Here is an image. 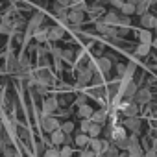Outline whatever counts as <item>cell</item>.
<instances>
[{
    "mask_svg": "<svg viewBox=\"0 0 157 157\" xmlns=\"http://www.w3.org/2000/svg\"><path fill=\"white\" fill-rule=\"evenodd\" d=\"M41 126H43V129H44L46 133H50V131H54L56 128H59L61 124H59V120H57V118H54L52 115L41 113Z\"/></svg>",
    "mask_w": 157,
    "mask_h": 157,
    "instance_id": "6da1fadb",
    "label": "cell"
},
{
    "mask_svg": "<svg viewBox=\"0 0 157 157\" xmlns=\"http://www.w3.org/2000/svg\"><path fill=\"white\" fill-rule=\"evenodd\" d=\"M128 139H129V144H128V155H131V157H139V155H142V150H140V142H139L137 133L129 135Z\"/></svg>",
    "mask_w": 157,
    "mask_h": 157,
    "instance_id": "7a4b0ae2",
    "label": "cell"
},
{
    "mask_svg": "<svg viewBox=\"0 0 157 157\" xmlns=\"http://www.w3.org/2000/svg\"><path fill=\"white\" fill-rule=\"evenodd\" d=\"M126 129H129L131 133H140V126H142V122H140V118H137V115L135 117H128L126 120H124V124H122Z\"/></svg>",
    "mask_w": 157,
    "mask_h": 157,
    "instance_id": "3957f363",
    "label": "cell"
},
{
    "mask_svg": "<svg viewBox=\"0 0 157 157\" xmlns=\"http://www.w3.org/2000/svg\"><path fill=\"white\" fill-rule=\"evenodd\" d=\"M67 21H68L70 24H74V26H80V24L85 21V17H83V11L70 10V11H68V15H67Z\"/></svg>",
    "mask_w": 157,
    "mask_h": 157,
    "instance_id": "277c9868",
    "label": "cell"
},
{
    "mask_svg": "<svg viewBox=\"0 0 157 157\" xmlns=\"http://www.w3.org/2000/svg\"><path fill=\"white\" fill-rule=\"evenodd\" d=\"M140 26L142 28H148V30L155 28L157 26V17L155 15H150V11H146L144 15H140Z\"/></svg>",
    "mask_w": 157,
    "mask_h": 157,
    "instance_id": "5b68a950",
    "label": "cell"
},
{
    "mask_svg": "<svg viewBox=\"0 0 157 157\" xmlns=\"http://www.w3.org/2000/svg\"><path fill=\"white\" fill-rule=\"evenodd\" d=\"M65 131L61 129V128H56L54 131H50V140H52V144H56V146H61V144H65Z\"/></svg>",
    "mask_w": 157,
    "mask_h": 157,
    "instance_id": "8992f818",
    "label": "cell"
},
{
    "mask_svg": "<svg viewBox=\"0 0 157 157\" xmlns=\"http://www.w3.org/2000/svg\"><path fill=\"white\" fill-rule=\"evenodd\" d=\"M57 107H59V102H57V98L50 96V98H46V100H44V104H43V113H46V115H52V113H54Z\"/></svg>",
    "mask_w": 157,
    "mask_h": 157,
    "instance_id": "52a82bcc",
    "label": "cell"
},
{
    "mask_svg": "<svg viewBox=\"0 0 157 157\" xmlns=\"http://www.w3.org/2000/svg\"><path fill=\"white\" fill-rule=\"evenodd\" d=\"M91 78H93V70H91V67L82 68L80 74H78V85H85V83H89V82H91Z\"/></svg>",
    "mask_w": 157,
    "mask_h": 157,
    "instance_id": "ba28073f",
    "label": "cell"
},
{
    "mask_svg": "<svg viewBox=\"0 0 157 157\" xmlns=\"http://www.w3.org/2000/svg\"><path fill=\"white\" fill-rule=\"evenodd\" d=\"M120 109L124 111L126 117H135V115L139 113V105H137V102H126V104L120 105Z\"/></svg>",
    "mask_w": 157,
    "mask_h": 157,
    "instance_id": "9c48e42d",
    "label": "cell"
},
{
    "mask_svg": "<svg viewBox=\"0 0 157 157\" xmlns=\"http://www.w3.org/2000/svg\"><path fill=\"white\" fill-rule=\"evenodd\" d=\"M150 98H151L150 89H137V93H135V102L137 104H148Z\"/></svg>",
    "mask_w": 157,
    "mask_h": 157,
    "instance_id": "30bf717a",
    "label": "cell"
},
{
    "mask_svg": "<svg viewBox=\"0 0 157 157\" xmlns=\"http://www.w3.org/2000/svg\"><path fill=\"white\" fill-rule=\"evenodd\" d=\"M93 122H98V124H105V120H107V109H100V111H93L91 113V117H89Z\"/></svg>",
    "mask_w": 157,
    "mask_h": 157,
    "instance_id": "8fae6325",
    "label": "cell"
},
{
    "mask_svg": "<svg viewBox=\"0 0 157 157\" xmlns=\"http://www.w3.org/2000/svg\"><path fill=\"white\" fill-rule=\"evenodd\" d=\"M63 35H65V30H63L61 26H52V28H48V39H50V41H59Z\"/></svg>",
    "mask_w": 157,
    "mask_h": 157,
    "instance_id": "7c38bea8",
    "label": "cell"
},
{
    "mask_svg": "<svg viewBox=\"0 0 157 157\" xmlns=\"http://www.w3.org/2000/svg\"><path fill=\"white\" fill-rule=\"evenodd\" d=\"M33 39L37 41V43H44L46 39H48V28H35L33 30Z\"/></svg>",
    "mask_w": 157,
    "mask_h": 157,
    "instance_id": "4fadbf2b",
    "label": "cell"
},
{
    "mask_svg": "<svg viewBox=\"0 0 157 157\" xmlns=\"http://www.w3.org/2000/svg\"><path fill=\"white\" fill-rule=\"evenodd\" d=\"M54 13L59 17L61 22H65V21H67V15H68V8H67V6H61V4L56 2V6H54Z\"/></svg>",
    "mask_w": 157,
    "mask_h": 157,
    "instance_id": "5bb4252c",
    "label": "cell"
},
{
    "mask_svg": "<svg viewBox=\"0 0 157 157\" xmlns=\"http://www.w3.org/2000/svg\"><path fill=\"white\" fill-rule=\"evenodd\" d=\"M135 93H137V85H135L133 82H126V87L120 91V94H124L126 98H133Z\"/></svg>",
    "mask_w": 157,
    "mask_h": 157,
    "instance_id": "9a60e30c",
    "label": "cell"
},
{
    "mask_svg": "<svg viewBox=\"0 0 157 157\" xmlns=\"http://www.w3.org/2000/svg\"><path fill=\"white\" fill-rule=\"evenodd\" d=\"M118 19H120V15L115 13V11H109V13L104 15V22L109 24V26H118Z\"/></svg>",
    "mask_w": 157,
    "mask_h": 157,
    "instance_id": "2e32d148",
    "label": "cell"
},
{
    "mask_svg": "<svg viewBox=\"0 0 157 157\" xmlns=\"http://www.w3.org/2000/svg\"><path fill=\"white\" fill-rule=\"evenodd\" d=\"M96 63H98V68H100L102 72H109V70H111V67H113V63H111V57H107V56L100 57Z\"/></svg>",
    "mask_w": 157,
    "mask_h": 157,
    "instance_id": "e0dca14e",
    "label": "cell"
},
{
    "mask_svg": "<svg viewBox=\"0 0 157 157\" xmlns=\"http://www.w3.org/2000/svg\"><path fill=\"white\" fill-rule=\"evenodd\" d=\"M122 137H128V129H126L124 126H117V128L111 129V139H113V140H118V139H122Z\"/></svg>",
    "mask_w": 157,
    "mask_h": 157,
    "instance_id": "ac0fdd59",
    "label": "cell"
},
{
    "mask_svg": "<svg viewBox=\"0 0 157 157\" xmlns=\"http://www.w3.org/2000/svg\"><path fill=\"white\" fill-rule=\"evenodd\" d=\"M91 148H93V151L96 153V155H102V140L98 139V137H89V142H87Z\"/></svg>",
    "mask_w": 157,
    "mask_h": 157,
    "instance_id": "d6986e66",
    "label": "cell"
},
{
    "mask_svg": "<svg viewBox=\"0 0 157 157\" xmlns=\"http://www.w3.org/2000/svg\"><path fill=\"white\" fill-rule=\"evenodd\" d=\"M87 142H89V135L87 133H78L76 137H74V144L76 146H80V148H83V146H87Z\"/></svg>",
    "mask_w": 157,
    "mask_h": 157,
    "instance_id": "ffe728a7",
    "label": "cell"
},
{
    "mask_svg": "<svg viewBox=\"0 0 157 157\" xmlns=\"http://www.w3.org/2000/svg\"><path fill=\"white\" fill-rule=\"evenodd\" d=\"M91 113H93V107L89 104H83V105L78 107V117H80V118H89Z\"/></svg>",
    "mask_w": 157,
    "mask_h": 157,
    "instance_id": "44dd1931",
    "label": "cell"
},
{
    "mask_svg": "<svg viewBox=\"0 0 157 157\" xmlns=\"http://www.w3.org/2000/svg\"><path fill=\"white\" fill-rule=\"evenodd\" d=\"M120 13L122 15H135V6L131 4V2H128V0H124V4L120 6Z\"/></svg>",
    "mask_w": 157,
    "mask_h": 157,
    "instance_id": "7402d4cb",
    "label": "cell"
},
{
    "mask_svg": "<svg viewBox=\"0 0 157 157\" xmlns=\"http://www.w3.org/2000/svg\"><path fill=\"white\" fill-rule=\"evenodd\" d=\"M100 133H102V124L91 122V126H89V129H87V135H89V137H98Z\"/></svg>",
    "mask_w": 157,
    "mask_h": 157,
    "instance_id": "603a6c76",
    "label": "cell"
},
{
    "mask_svg": "<svg viewBox=\"0 0 157 157\" xmlns=\"http://www.w3.org/2000/svg\"><path fill=\"white\" fill-rule=\"evenodd\" d=\"M37 80H39L41 83L48 85V83H52V76H50V72H48V70H41V72L37 74Z\"/></svg>",
    "mask_w": 157,
    "mask_h": 157,
    "instance_id": "cb8c5ba5",
    "label": "cell"
},
{
    "mask_svg": "<svg viewBox=\"0 0 157 157\" xmlns=\"http://www.w3.org/2000/svg\"><path fill=\"white\" fill-rule=\"evenodd\" d=\"M139 39H140V43H150V44H151V39H153V37H151V32H150L148 28H144V30L139 32Z\"/></svg>",
    "mask_w": 157,
    "mask_h": 157,
    "instance_id": "d4e9b609",
    "label": "cell"
},
{
    "mask_svg": "<svg viewBox=\"0 0 157 157\" xmlns=\"http://www.w3.org/2000/svg\"><path fill=\"white\" fill-rule=\"evenodd\" d=\"M150 46H151L150 43H139V46L135 48V54L137 56H146L150 52Z\"/></svg>",
    "mask_w": 157,
    "mask_h": 157,
    "instance_id": "484cf974",
    "label": "cell"
},
{
    "mask_svg": "<svg viewBox=\"0 0 157 157\" xmlns=\"http://www.w3.org/2000/svg\"><path fill=\"white\" fill-rule=\"evenodd\" d=\"M146 11H150V6L144 2V0H140V2L135 6V15H144Z\"/></svg>",
    "mask_w": 157,
    "mask_h": 157,
    "instance_id": "4316f807",
    "label": "cell"
},
{
    "mask_svg": "<svg viewBox=\"0 0 157 157\" xmlns=\"http://www.w3.org/2000/svg\"><path fill=\"white\" fill-rule=\"evenodd\" d=\"M41 22H43V15H41V13H37V15H35V17L30 21V26H28V30H32V32H33V30H35V28L41 24Z\"/></svg>",
    "mask_w": 157,
    "mask_h": 157,
    "instance_id": "83f0119b",
    "label": "cell"
},
{
    "mask_svg": "<svg viewBox=\"0 0 157 157\" xmlns=\"http://www.w3.org/2000/svg\"><path fill=\"white\" fill-rule=\"evenodd\" d=\"M70 155H72V148L67 146V144H65V146L61 144V148H59V157H70Z\"/></svg>",
    "mask_w": 157,
    "mask_h": 157,
    "instance_id": "f1b7e54d",
    "label": "cell"
},
{
    "mask_svg": "<svg viewBox=\"0 0 157 157\" xmlns=\"http://www.w3.org/2000/svg\"><path fill=\"white\" fill-rule=\"evenodd\" d=\"M59 128H61L65 133H72V131H74V122H70V120H68V122H63Z\"/></svg>",
    "mask_w": 157,
    "mask_h": 157,
    "instance_id": "f546056e",
    "label": "cell"
},
{
    "mask_svg": "<svg viewBox=\"0 0 157 157\" xmlns=\"http://www.w3.org/2000/svg\"><path fill=\"white\" fill-rule=\"evenodd\" d=\"M115 142H117V148H124V150H128L129 139H128V137H122V139H118V140H115Z\"/></svg>",
    "mask_w": 157,
    "mask_h": 157,
    "instance_id": "4dcf8cb0",
    "label": "cell"
},
{
    "mask_svg": "<svg viewBox=\"0 0 157 157\" xmlns=\"http://www.w3.org/2000/svg\"><path fill=\"white\" fill-rule=\"evenodd\" d=\"M107 28H109V24H105L104 21H102V22H96V32H98V33H104V35H105Z\"/></svg>",
    "mask_w": 157,
    "mask_h": 157,
    "instance_id": "1f68e13d",
    "label": "cell"
},
{
    "mask_svg": "<svg viewBox=\"0 0 157 157\" xmlns=\"http://www.w3.org/2000/svg\"><path fill=\"white\" fill-rule=\"evenodd\" d=\"M91 118H82V124H80V129L83 131V133H87V129H89V126H91Z\"/></svg>",
    "mask_w": 157,
    "mask_h": 157,
    "instance_id": "d6a6232c",
    "label": "cell"
},
{
    "mask_svg": "<svg viewBox=\"0 0 157 157\" xmlns=\"http://www.w3.org/2000/svg\"><path fill=\"white\" fill-rule=\"evenodd\" d=\"M104 155H109V157H115V155H118V148L117 146H111L109 144V148L104 151Z\"/></svg>",
    "mask_w": 157,
    "mask_h": 157,
    "instance_id": "836d02e7",
    "label": "cell"
},
{
    "mask_svg": "<svg viewBox=\"0 0 157 157\" xmlns=\"http://www.w3.org/2000/svg\"><path fill=\"white\" fill-rule=\"evenodd\" d=\"M129 22H131L129 15H122V17L118 19V26H129Z\"/></svg>",
    "mask_w": 157,
    "mask_h": 157,
    "instance_id": "e575fe53",
    "label": "cell"
},
{
    "mask_svg": "<svg viewBox=\"0 0 157 157\" xmlns=\"http://www.w3.org/2000/svg\"><path fill=\"white\" fill-rule=\"evenodd\" d=\"M128 33H129L128 26H118V30H117V37H124V35H128Z\"/></svg>",
    "mask_w": 157,
    "mask_h": 157,
    "instance_id": "d590c367",
    "label": "cell"
},
{
    "mask_svg": "<svg viewBox=\"0 0 157 157\" xmlns=\"http://www.w3.org/2000/svg\"><path fill=\"white\" fill-rule=\"evenodd\" d=\"M72 56H74V54H72V50H63V52H61V57H63L65 61H68V63L72 61Z\"/></svg>",
    "mask_w": 157,
    "mask_h": 157,
    "instance_id": "8d00e7d4",
    "label": "cell"
},
{
    "mask_svg": "<svg viewBox=\"0 0 157 157\" xmlns=\"http://www.w3.org/2000/svg\"><path fill=\"white\" fill-rule=\"evenodd\" d=\"M44 155H46V157H59V150L50 148V150H46V151H44Z\"/></svg>",
    "mask_w": 157,
    "mask_h": 157,
    "instance_id": "74e56055",
    "label": "cell"
},
{
    "mask_svg": "<svg viewBox=\"0 0 157 157\" xmlns=\"http://www.w3.org/2000/svg\"><path fill=\"white\" fill-rule=\"evenodd\" d=\"M78 107H80V105H83V104H87V96H83V94H80V96H78L76 98V102H74Z\"/></svg>",
    "mask_w": 157,
    "mask_h": 157,
    "instance_id": "f35d334b",
    "label": "cell"
},
{
    "mask_svg": "<svg viewBox=\"0 0 157 157\" xmlns=\"http://www.w3.org/2000/svg\"><path fill=\"white\" fill-rule=\"evenodd\" d=\"M109 4H111L113 8H117V10H120V6L124 4V0H109Z\"/></svg>",
    "mask_w": 157,
    "mask_h": 157,
    "instance_id": "ab89813d",
    "label": "cell"
},
{
    "mask_svg": "<svg viewBox=\"0 0 157 157\" xmlns=\"http://www.w3.org/2000/svg\"><path fill=\"white\" fill-rule=\"evenodd\" d=\"M57 4H61V6H70V0H57Z\"/></svg>",
    "mask_w": 157,
    "mask_h": 157,
    "instance_id": "60d3db41",
    "label": "cell"
},
{
    "mask_svg": "<svg viewBox=\"0 0 157 157\" xmlns=\"http://www.w3.org/2000/svg\"><path fill=\"white\" fill-rule=\"evenodd\" d=\"M146 155L153 157V155H157V150H155V148H153V150H148V151H146Z\"/></svg>",
    "mask_w": 157,
    "mask_h": 157,
    "instance_id": "b9f144b4",
    "label": "cell"
},
{
    "mask_svg": "<svg viewBox=\"0 0 157 157\" xmlns=\"http://www.w3.org/2000/svg\"><path fill=\"white\" fill-rule=\"evenodd\" d=\"M117 68H118V74H124V72H126V67H124V65H118Z\"/></svg>",
    "mask_w": 157,
    "mask_h": 157,
    "instance_id": "7bdbcfd3",
    "label": "cell"
},
{
    "mask_svg": "<svg viewBox=\"0 0 157 157\" xmlns=\"http://www.w3.org/2000/svg\"><path fill=\"white\" fill-rule=\"evenodd\" d=\"M151 48H155V50H157V37H155V39H151Z\"/></svg>",
    "mask_w": 157,
    "mask_h": 157,
    "instance_id": "ee69618b",
    "label": "cell"
},
{
    "mask_svg": "<svg viewBox=\"0 0 157 157\" xmlns=\"http://www.w3.org/2000/svg\"><path fill=\"white\" fill-rule=\"evenodd\" d=\"M144 2H146L148 6H151V4H155V2H157V0H144Z\"/></svg>",
    "mask_w": 157,
    "mask_h": 157,
    "instance_id": "f6af8a7d",
    "label": "cell"
},
{
    "mask_svg": "<svg viewBox=\"0 0 157 157\" xmlns=\"http://www.w3.org/2000/svg\"><path fill=\"white\" fill-rule=\"evenodd\" d=\"M128 2H131V4H133V6H137V4H139V2H140V0H128Z\"/></svg>",
    "mask_w": 157,
    "mask_h": 157,
    "instance_id": "bcb514c9",
    "label": "cell"
},
{
    "mask_svg": "<svg viewBox=\"0 0 157 157\" xmlns=\"http://www.w3.org/2000/svg\"><path fill=\"white\" fill-rule=\"evenodd\" d=\"M74 2H80V0H70V4H74Z\"/></svg>",
    "mask_w": 157,
    "mask_h": 157,
    "instance_id": "7dc6e473",
    "label": "cell"
},
{
    "mask_svg": "<svg viewBox=\"0 0 157 157\" xmlns=\"http://www.w3.org/2000/svg\"><path fill=\"white\" fill-rule=\"evenodd\" d=\"M153 148H155V150H157V140H155V142H153Z\"/></svg>",
    "mask_w": 157,
    "mask_h": 157,
    "instance_id": "c3c4849f",
    "label": "cell"
}]
</instances>
